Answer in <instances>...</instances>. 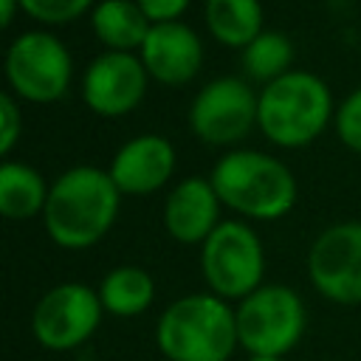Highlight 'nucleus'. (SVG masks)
<instances>
[{"label":"nucleus","instance_id":"obj_24","mask_svg":"<svg viewBox=\"0 0 361 361\" xmlns=\"http://www.w3.org/2000/svg\"><path fill=\"white\" fill-rule=\"evenodd\" d=\"M17 8H20V0H0V25H3V28L11 25Z\"/></svg>","mask_w":361,"mask_h":361},{"label":"nucleus","instance_id":"obj_21","mask_svg":"<svg viewBox=\"0 0 361 361\" xmlns=\"http://www.w3.org/2000/svg\"><path fill=\"white\" fill-rule=\"evenodd\" d=\"M336 130H338V138L350 149L361 152V87L353 90L341 102V107L336 113Z\"/></svg>","mask_w":361,"mask_h":361},{"label":"nucleus","instance_id":"obj_9","mask_svg":"<svg viewBox=\"0 0 361 361\" xmlns=\"http://www.w3.org/2000/svg\"><path fill=\"white\" fill-rule=\"evenodd\" d=\"M313 288L336 305H361V223L324 228L307 251Z\"/></svg>","mask_w":361,"mask_h":361},{"label":"nucleus","instance_id":"obj_17","mask_svg":"<svg viewBox=\"0 0 361 361\" xmlns=\"http://www.w3.org/2000/svg\"><path fill=\"white\" fill-rule=\"evenodd\" d=\"M51 186L42 175L20 161H6L0 166V212L8 220H28L45 212Z\"/></svg>","mask_w":361,"mask_h":361},{"label":"nucleus","instance_id":"obj_11","mask_svg":"<svg viewBox=\"0 0 361 361\" xmlns=\"http://www.w3.org/2000/svg\"><path fill=\"white\" fill-rule=\"evenodd\" d=\"M147 76L149 73L138 56L107 51L96 56L85 71V79H82L85 104L104 118L124 116L144 99Z\"/></svg>","mask_w":361,"mask_h":361},{"label":"nucleus","instance_id":"obj_23","mask_svg":"<svg viewBox=\"0 0 361 361\" xmlns=\"http://www.w3.org/2000/svg\"><path fill=\"white\" fill-rule=\"evenodd\" d=\"M135 3L141 6V11L149 17L152 25L155 23H175L189 6V0H135Z\"/></svg>","mask_w":361,"mask_h":361},{"label":"nucleus","instance_id":"obj_1","mask_svg":"<svg viewBox=\"0 0 361 361\" xmlns=\"http://www.w3.org/2000/svg\"><path fill=\"white\" fill-rule=\"evenodd\" d=\"M118 186L110 172L96 166H73L62 172L48 192L45 203V231L59 248H90L116 223L118 214Z\"/></svg>","mask_w":361,"mask_h":361},{"label":"nucleus","instance_id":"obj_19","mask_svg":"<svg viewBox=\"0 0 361 361\" xmlns=\"http://www.w3.org/2000/svg\"><path fill=\"white\" fill-rule=\"evenodd\" d=\"M293 42L282 31H262L251 45L243 48V68L251 79L274 82L290 71Z\"/></svg>","mask_w":361,"mask_h":361},{"label":"nucleus","instance_id":"obj_18","mask_svg":"<svg viewBox=\"0 0 361 361\" xmlns=\"http://www.w3.org/2000/svg\"><path fill=\"white\" fill-rule=\"evenodd\" d=\"M206 25L217 42L245 48L262 34V6L259 0H206Z\"/></svg>","mask_w":361,"mask_h":361},{"label":"nucleus","instance_id":"obj_12","mask_svg":"<svg viewBox=\"0 0 361 361\" xmlns=\"http://www.w3.org/2000/svg\"><path fill=\"white\" fill-rule=\"evenodd\" d=\"M147 73L164 85H186L203 65V45L183 23H155L141 45Z\"/></svg>","mask_w":361,"mask_h":361},{"label":"nucleus","instance_id":"obj_7","mask_svg":"<svg viewBox=\"0 0 361 361\" xmlns=\"http://www.w3.org/2000/svg\"><path fill=\"white\" fill-rule=\"evenodd\" d=\"M102 313L104 307L99 290L82 282H62L45 290L34 305L31 333L39 347L65 353L85 344L96 333Z\"/></svg>","mask_w":361,"mask_h":361},{"label":"nucleus","instance_id":"obj_14","mask_svg":"<svg viewBox=\"0 0 361 361\" xmlns=\"http://www.w3.org/2000/svg\"><path fill=\"white\" fill-rule=\"evenodd\" d=\"M164 226L172 240L195 245L206 243L209 234L220 226V197L206 178L180 180L164 206Z\"/></svg>","mask_w":361,"mask_h":361},{"label":"nucleus","instance_id":"obj_22","mask_svg":"<svg viewBox=\"0 0 361 361\" xmlns=\"http://www.w3.org/2000/svg\"><path fill=\"white\" fill-rule=\"evenodd\" d=\"M23 133V116L17 110V102L11 99V93H3L0 96V152L8 155L17 144Z\"/></svg>","mask_w":361,"mask_h":361},{"label":"nucleus","instance_id":"obj_13","mask_svg":"<svg viewBox=\"0 0 361 361\" xmlns=\"http://www.w3.org/2000/svg\"><path fill=\"white\" fill-rule=\"evenodd\" d=\"M175 169V149L164 135H135L130 138L110 164V178L118 192L149 195L161 189Z\"/></svg>","mask_w":361,"mask_h":361},{"label":"nucleus","instance_id":"obj_16","mask_svg":"<svg viewBox=\"0 0 361 361\" xmlns=\"http://www.w3.org/2000/svg\"><path fill=\"white\" fill-rule=\"evenodd\" d=\"M99 299L104 313L110 316H118V319L141 316L155 302V282L138 265H118L104 274L99 285Z\"/></svg>","mask_w":361,"mask_h":361},{"label":"nucleus","instance_id":"obj_5","mask_svg":"<svg viewBox=\"0 0 361 361\" xmlns=\"http://www.w3.org/2000/svg\"><path fill=\"white\" fill-rule=\"evenodd\" d=\"M237 338L248 355L285 358L305 336L307 310L302 296L288 285H262L237 307Z\"/></svg>","mask_w":361,"mask_h":361},{"label":"nucleus","instance_id":"obj_6","mask_svg":"<svg viewBox=\"0 0 361 361\" xmlns=\"http://www.w3.org/2000/svg\"><path fill=\"white\" fill-rule=\"evenodd\" d=\"M200 271L209 293L226 302H243L248 293L262 288L265 254L257 231L240 220L220 223L200 248Z\"/></svg>","mask_w":361,"mask_h":361},{"label":"nucleus","instance_id":"obj_3","mask_svg":"<svg viewBox=\"0 0 361 361\" xmlns=\"http://www.w3.org/2000/svg\"><path fill=\"white\" fill-rule=\"evenodd\" d=\"M212 186L228 209L251 220H276L285 217L296 203V178L293 172L254 149H237L223 155L212 169Z\"/></svg>","mask_w":361,"mask_h":361},{"label":"nucleus","instance_id":"obj_15","mask_svg":"<svg viewBox=\"0 0 361 361\" xmlns=\"http://www.w3.org/2000/svg\"><path fill=\"white\" fill-rule=\"evenodd\" d=\"M90 25L110 51L121 54H133L135 48L141 51L152 28L149 17L135 0H102L90 14Z\"/></svg>","mask_w":361,"mask_h":361},{"label":"nucleus","instance_id":"obj_4","mask_svg":"<svg viewBox=\"0 0 361 361\" xmlns=\"http://www.w3.org/2000/svg\"><path fill=\"white\" fill-rule=\"evenodd\" d=\"M330 113V87L316 73L288 71L262 87L257 124L276 147H305L322 135Z\"/></svg>","mask_w":361,"mask_h":361},{"label":"nucleus","instance_id":"obj_2","mask_svg":"<svg viewBox=\"0 0 361 361\" xmlns=\"http://www.w3.org/2000/svg\"><path fill=\"white\" fill-rule=\"evenodd\" d=\"M155 341L169 361H228L240 347L234 307L214 293L180 296L164 307Z\"/></svg>","mask_w":361,"mask_h":361},{"label":"nucleus","instance_id":"obj_8","mask_svg":"<svg viewBox=\"0 0 361 361\" xmlns=\"http://www.w3.org/2000/svg\"><path fill=\"white\" fill-rule=\"evenodd\" d=\"M6 79L20 99L48 104L71 85V54L48 31H25L6 51Z\"/></svg>","mask_w":361,"mask_h":361},{"label":"nucleus","instance_id":"obj_10","mask_svg":"<svg viewBox=\"0 0 361 361\" xmlns=\"http://www.w3.org/2000/svg\"><path fill=\"white\" fill-rule=\"evenodd\" d=\"M259 113V96L237 79V76H220L209 82L192 102L189 110V127L192 133L206 144H234L248 135V130L257 124Z\"/></svg>","mask_w":361,"mask_h":361},{"label":"nucleus","instance_id":"obj_20","mask_svg":"<svg viewBox=\"0 0 361 361\" xmlns=\"http://www.w3.org/2000/svg\"><path fill=\"white\" fill-rule=\"evenodd\" d=\"M93 0H20V8L39 23H71L90 8Z\"/></svg>","mask_w":361,"mask_h":361},{"label":"nucleus","instance_id":"obj_25","mask_svg":"<svg viewBox=\"0 0 361 361\" xmlns=\"http://www.w3.org/2000/svg\"><path fill=\"white\" fill-rule=\"evenodd\" d=\"M245 361H285V358H274V355H248Z\"/></svg>","mask_w":361,"mask_h":361}]
</instances>
